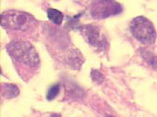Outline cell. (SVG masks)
I'll use <instances>...</instances> for the list:
<instances>
[{
	"mask_svg": "<svg viewBox=\"0 0 157 117\" xmlns=\"http://www.w3.org/2000/svg\"><path fill=\"white\" fill-rule=\"evenodd\" d=\"M47 17L55 24H61L63 22V18H64L63 14L56 9H48L47 10Z\"/></svg>",
	"mask_w": 157,
	"mask_h": 117,
	"instance_id": "8992f818",
	"label": "cell"
},
{
	"mask_svg": "<svg viewBox=\"0 0 157 117\" xmlns=\"http://www.w3.org/2000/svg\"><path fill=\"white\" fill-rule=\"evenodd\" d=\"M51 117H61V116H60V115H58V114H53Z\"/></svg>",
	"mask_w": 157,
	"mask_h": 117,
	"instance_id": "8fae6325",
	"label": "cell"
},
{
	"mask_svg": "<svg viewBox=\"0 0 157 117\" xmlns=\"http://www.w3.org/2000/svg\"><path fill=\"white\" fill-rule=\"evenodd\" d=\"M141 51H142L141 52L142 58H144L151 67L157 69V57L154 55V54H152V53L146 51V50H141Z\"/></svg>",
	"mask_w": 157,
	"mask_h": 117,
	"instance_id": "ba28073f",
	"label": "cell"
},
{
	"mask_svg": "<svg viewBox=\"0 0 157 117\" xmlns=\"http://www.w3.org/2000/svg\"><path fill=\"white\" fill-rule=\"evenodd\" d=\"M36 23L34 18L26 12L6 11L1 15V24L5 28L16 30H28Z\"/></svg>",
	"mask_w": 157,
	"mask_h": 117,
	"instance_id": "7a4b0ae2",
	"label": "cell"
},
{
	"mask_svg": "<svg viewBox=\"0 0 157 117\" xmlns=\"http://www.w3.org/2000/svg\"><path fill=\"white\" fill-rule=\"evenodd\" d=\"M107 117H115V116H107Z\"/></svg>",
	"mask_w": 157,
	"mask_h": 117,
	"instance_id": "7c38bea8",
	"label": "cell"
},
{
	"mask_svg": "<svg viewBox=\"0 0 157 117\" xmlns=\"http://www.w3.org/2000/svg\"><path fill=\"white\" fill-rule=\"evenodd\" d=\"M123 7L115 0H91L88 5L90 16L95 20L107 19L122 12Z\"/></svg>",
	"mask_w": 157,
	"mask_h": 117,
	"instance_id": "277c9868",
	"label": "cell"
},
{
	"mask_svg": "<svg viewBox=\"0 0 157 117\" xmlns=\"http://www.w3.org/2000/svg\"><path fill=\"white\" fill-rule=\"evenodd\" d=\"M91 76H92V79L94 80V81H96V82H101L103 80L102 74H101L99 71H97V70L92 71L91 72Z\"/></svg>",
	"mask_w": 157,
	"mask_h": 117,
	"instance_id": "30bf717a",
	"label": "cell"
},
{
	"mask_svg": "<svg viewBox=\"0 0 157 117\" xmlns=\"http://www.w3.org/2000/svg\"><path fill=\"white\" fill-rule=\"evenodd\" d=\"M7 51L13 58L29 66H37L39 57L32 44L25 41H14L7 46Z\"/></svg>",
	"mask_w": 157,
	"mask_h": 117,
	"instance_id": "6da1fadb",
	"label": "cell"
},
{
	"mask_svg": "<svg viewBox=\"0 0 157 117\" xmlns=\"http://www.w3.org/2000/svg\"><path fill=\"white\" fill-rule=\"evenodd\" d=\"M83 35L86 36V41L90 44V45L94 46L96 48L100 47L103 48V45L106 43L104 39L102 38V35L100 34L99 28L94 26H86L82 28Z\"/></svg>",
	"mask_w": 157,
	"mask_h": 117,
	"instance_id": "5b68a950",
	"label": "cell"
},
{
	"mask_svg": "<svg viewBox=\"0 0 157 117\" xmlns=\"http://www.w3.org/2000/svg\"><path fill=\"white\" fill-rule=\"evenodd\" d=\"M2 94L4 97L12 99V98L18 96L19 94V89L16 85L12 84H5L2 86Z\"/></svg>",
	"mask_w": 157,
	"mask_h": 117,
	"instance_id": "52a82bcc",
	"label": "cell"
},
{
	"mask_svg": "<svg viewBox=\"0 0 157 117\" xmlns=\"http://www.w3.org/2000/svg\"><path fill=\"white\" fill-rule=\"evenodd\" d=\"M59 92H60V85L59 84H55L51 86L49 88V90L47 91V94H46V99L48 101H51L53 99H55V98L58 96Z\"/></svg>",
	"mask_w": 157,
	"mask_h": 117,
	"instance_id": "9c48e42d",
	"label": "cell"
},
{
	"mask_svg": "<svg viewBox=\"0 0 157 117\" xmlns=\"http://www.w3.org/2000/svg\"><path fill=\"white\" fill-rule=\"evenodd\" d=\"M131 31L135 38L145 45H151L156 40V31L153 24L144 17H137L132 20Z\"/></svg>",
	"mask_w": 157,
	"mask_h": 117,
	"instance_id": "3957f363",
	"label": "cell"
}]
</instances>
